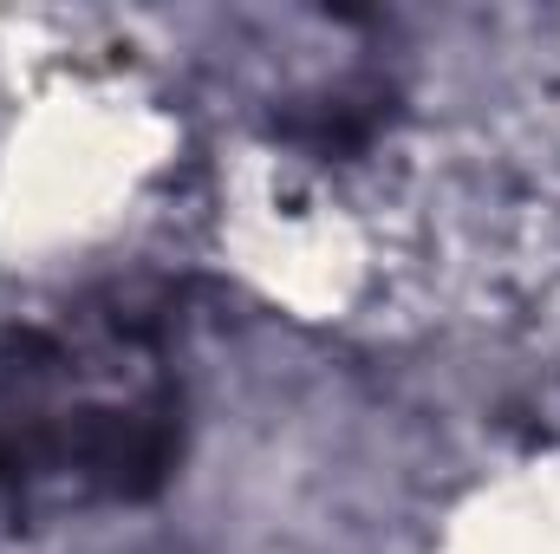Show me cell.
I'll list each match as a JSON object with an SVG mask.
<instances>
[{
  "mask_svg": "<svg viewBox=\"0 0 560 554\" xmlns=\"http://www.w3.org/2000/svg\"><path fill=\"white\" fill-rule=\"evenodd\" d=\"M183 450L176 313L112 287L0 333V516L46 522L143 503Z\"/></svg>",
  "mask_w": 560,
  "mask_h": 554,
  "instance_id": "1",
  "label": "cell"
}]
</instances>
